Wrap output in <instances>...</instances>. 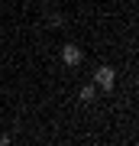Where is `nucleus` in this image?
Wrapping results in <instances>:
<instances>
[{"label":"nucleus","mask_w":139,"mask_h":146,"mask_svg":"<svg viewBox=\"0 0 139 146\" xmlns=\"http://www.w3.org/2000/svg\"><path fill=\"white\" fill-rule=\"evenodd\" d=\"M78 98H81L84 104H91V101L97 98V84H94V81H91V84H84V88H81V94H78Z\"/></svg>","instance_id":"obj_3"},{"label":"nucleus","mask_w":139,"mask_h":146,"mask_svg":"<svg viewBox=\"0 0 139 146\" xmlns=\"http://www.w3.org/2000/svg\"><path fill=\"white\" fill-rule=\"evenodd\" d=\"M94 84H97L100 91H113V84H117V68H113V65L94 68Z\"/></svg>","instance_id":"obj_1"},{"label":"nucleus","mask_w":139,"mask_h":146,"mask_svg":"<svg viewBox=\"0 0 139 146\" xmlns=\"http://www.w3.org/2000/svg\"><path fill=\"white\" fill-rule=\"evenodd\" d=\"M62 62H65L68 68H78V65L84 62V49L74 46V42H65V46H62Z\"/></svg>","instance_id":"obj_2"}]
</instances>
